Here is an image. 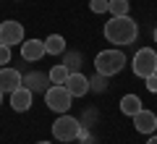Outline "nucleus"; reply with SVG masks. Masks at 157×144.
<instances>
[{
  "label": "nucleus",
  "mask_w": 157,
  "mask_h": 144,
  "mask_svg": "<svg viewBox=\"0 0 157 144\" xmlns=\"http://www.w3.org/2000/svg\"><path fill=\"white\" fill-rule=\"evenodd\" d=\"M47 81H50V76H47V73H42V71H29L26 76L21 79V84H24L32 94H34V92H42V94H45Z\"/></svg>",
  "instance_id": "obj_11"
},
{
  "label": "nucleus",
  "mask_w": 157,
  "mask_h": 144,
  "mask_svg": "<svg viewBox=\"0 0 157 144\" xmlns=\"http://www.w3.org/2000/svg\"><path fill=\"white\" fill-rule=\"evenodd\" d=\"M78 131H81V121L73 115H68V113H63V115L55 118V123H52V136L58 139V142H73V139H78Z\"/></svg>",
  "instance_id": "obj_3"
},
{
  "label": "nucleus",
  "mask_w": 157,
  "mask_h": 144,
  "mask_svg": "<svg viewBox=\"0 0 157 144\" xmlns=\"http://www.w3.org/2000/svg\"><path fill=\"white\" fill-rule=\"evenodd\" d=\"M147 144H157V134H149V139H147Z\"/></svg>",
  "instance_id": "obj_22"
},
{
  "label": "nucleus",
  "mask_w": 157,
  "mask_h": 144,
  "mask_svg": "<svg viewBox=\"0 0 157 144\" xmlns=\"http://www.w3.org/2000/svg\"><path fill=\"white\" fill-rule=\"evenodd\" d=\"M134 126H136L139 134H147V136H149V134H155V128H157V115L152 110H144V107H141V110L134 115Z\"/></svg>",
  "instance_id": "obj_10"
},
{
  "label": "nucleus",
  "mask_w": 157,
  "mask_h": 144,
  "mask_svg": "<svg viewBox=\"0 0 157 144\" xmlns=\"http://www.w3.org/2000/svg\"><path fill=\"white\" fill-rule=\"evenodd\" d=\"M21 71H16V68H0V92L3 94H11V92H16L18 87H21Z\"/></svg>",
  "instance_id": "obj_8"
},
{
  "label": "nucleus",
  "mask_w": 157,
  "mask_h": 144,
  "mask_svg": "<svg viewBox=\"0 0 157 144\" xmlns=\"http://www.w3.org/2000/svg\"><path fill=\"white\" fill-rule=\"evenodd\" d=\"M63 66H66L68 68V71H78V68H81V53H66V60H63Z\"/></svg>",
  "instance_id": "obj_17"
},
{
  "label": "nucleus",
  "mask_w": 157,
  "mask_h": 144,
  "mask_svg": "<svg viewBox=\"0 0 157 144\" xmlns=\"http://www.w3.org/2000/svg\"><path fill=\"white\" fill-rule=\"evenodd\" d=\"M45 39H26V42H21V58L26 63H34L39 60V58H45Z\"/></svg>",
  "instance_id": "obj_9"
},
{
  "label": "nucleus",
  "mask_w": 157,
  "mask_h": 144,
  "mask_svg": "<svg viewBox=\"0 0 157 144\" xmlns=\"http://www.w3.org/2000/svg\"><path fill=\"white\" fill-rule=\"evenodd\" d=\"M63 87L71 92V97H84V94H89V79L81 71H73V73H68V79L63 81Z\"/></svg>",
  "instance_id": "obj_7"
},
{
  "label": "nucleus",
  "mask_w": 157,
  "mask_h": 144,
  "mask_svg": "<svg viewBox=\"0 0 157 144\" xmlns=\"http://www.w3.org/2000/svg\"><path fill=\"white\" fill-rule=\"evenodd\" d=\"M131 71L139 79H147V76H152V73H157V53L152 50V47L136 50L134 60H131Z\"/></svg>",
  "instance_id": "obj_5"
},
{
  "label": "nucleus",
  "mask_w": 157,
  "mask_h": 144,
  "mask_svg": "<svg viewBox=\"0 0 157 144\" xmlns=\"http://www.w3.org/2000/svg\"><path fill=\"white\" fill-rule=\"evenodd\" d=\"M37 144H50V142H37Z\"/></svg>",
  "instance_id": "obj_25"
},
{
  "label": "nucleus",
  "mask_w": 157,
  "mask_h": 144,
  "mask_svg": "<svg viewBox=\"0 0 157 144\" xmlns=\"http://www.w3.org/2000/svg\"><path fill=\"white\" fill-rule=\"evenodd\" d=\"M107 8H110V0H89V11L92 13H107Z\"/></svg>",
  "instance_id": "obj_18"
},
{
  "label": "nucleus",
  "mask_w": 157,
  "mask_h": 144,
  "mask_svg": "<svg viewBox=\"0 0 157 144\" xmlns=\"http://www.w3.org/2000/svg\"><path fill=\"white\" fill-rule=\"evenodd\" d=\"M139 110H141V97L139 94H123V97H121V113H123V115L134 118Z\"/></svg>",
  "instance_id": "obj_13"
},
{
  "label": "nucleus",
  "mask_w": 157,
  "mask_h": 144,
  "mask_svg": "<svg viewBox=\"0 0 157 144\" xmlns=\"http://www.w3.org/2000/svg\"><path fill=\"white\" fill-rule=\"evenodd\" d=\"M32 97H34V94L21 84L16 92H11V107H13L16 113H26L29 107H32Z\"/></svg>",
  "instance_id": "obj_12"
},
{
  "label": "nucleus",
  "mask_w": 157,
  "mask_h": 144,
  "mask_svg": "<svg viewBox=\"0 0 157 144\" xmlns=\"http://www.w3.org/2000/svg\"><path fill=\"white\" fill-rule=\"evenodd\" d=\"M71 102H73V97H71V92H68L63 84H52V87L45 89V105L50 107V110H55L58 115L68 113Z\"/></svg>",
  "instance_id": "obj_4"
},
{
  "label": "nucleus",
  "mask_w": 157,
  "mask_h": 144,
  "mask_svg": "<svg viewBox=\"0 0 157 144\" xmlns=\"http://www.w3.org/2000/svg\"><path fill=\"white\" fill-rule=\"evenodd\" d=\"M155 42H157V26H155Z\"/></svg>",
  "instance_id": "obj_24"
},
{
  "label": "nucleus",
  "mask_w": 157,
  "mask_h": 144,
  "mask_svg": "<svg viewBox=\"0 0 157 144\" xmlns=\"http://www.w3.org/2000/svg\"><path fill=\"white\" fill-rule=\"evenodd\" d=\"M6 63H11V47L0 42V66H6Z\"/></svg>",
  "instance_id": "obj_20"
},
{
  "label": "nucleus",
  "mask_w": 157,
  "mask_h": 144,
  "mask_svg": "<svg viewBox=\"0 0 157 144\" xmlns=\"http://www.w3.org/2000/svg\"><path fill=\"white\" fill-rule=\"evenodd\" d=\"M107 11L113 13V16H128L131 6H128V0H110V8Z\"/></svg>",
  "instance_id": "obj_16"
},
{
  "label": "nucleus",
  "mask_w": 157,
  "mask_h": 144,
  "mask_svg": "<svg viewBox=\"0 0 157 144\" xmlns=\"http://www.w3.org/2000/svg\"><path fill=\"white\" fill-rule=\"evenodd\" d=\"M105 79L102 73H97L94 79H89V92H105Z\"/></svg>",
  "instance_id": "obj_19"
},
{
  "label": "nucleus",
  "mask_w": 157,
  "mask_h": 144,
  "mask_svg": "<svg viewBox=\"0 0 157 144\" xmlns=\"http://www.w3.org/2000/svg\"><path fill=\"white\" fill-rule=\"evenodd\" d=\"M45 53L47 55H63V53H66V39H63L60 34H50V37L45 39Z\"/></svg>",
  "instance_id": "obj_14"
},
{
  "label": "nucleus",
  "mask_w": 157,
  "mask_h": 144,
  "mask_svg": "<svg viewBox=\"0 0 157 144\" xmlns=\"http://www.w3.org/2000/svg\"><path fill=\"white\" fill-rule=\"evenodd\" d=\"M102 32H105V39L113 45H131L139 37V26L131 16H113Z\"/></svg>",
  "instance_id": "obj_1"
},
{
  "label": "nucleus",
  "mask_w": 157,
  "mask_h": 144,
  "mask_svg": "<svg viewBox=\"0 0 157 144\" xmlns=\"http://www.w3.org/2000/svg\"><path fill=\"white\" fill-rule=\"evenodd\" d=\"M68 73H71V71H68L63 63H58V66L50 68V73H47V76H50V84H63V81L68 79Z\"/></svg>",
  "instance_id": "obj_15"
},
{
  "label": "nucleus",
  "mask_w": 157,
  "mask_h": 144,
  "mask_svg": "<svg viewBox=\"0 0 157 144\" xmlns=\"http://www.w3.org/2000/svg\"><path fill=\"white\" fill-rule=\"evenodd\" d=\"M3 97H6V94H3V92H0V105H3Z\"/></svg>",
  "instance_id": "obj_23"
},
{
  "label": "nucleus",
  "mask_w": 157,
  "mask_h": 144,
  "mask_svg": "<svg viewBox=\"0 0 157 144\" xmlns=\"http://www.w3.org/2000/svg\"><path fill=\"white\" fill-rule=\"evenodd\" d=\"M123 66H126V55L121 50H102V53H97V58H94L97 73H102V76H107V79L115 76V73H121Z\"/></svg>",
  "instance_id": "obj_2"
},
{
  "label": "nucleus",
  "mask_w": 157,
  "mask_h": 144,
  "mask_svg": "<svg viewBox=\"0 0 157 144\" xmlns=\"http://www.w3.org/2000/svg\"><path fill=\"white\" fill-rule=\"evenodd\" d=\"M144 81H147V84H144V87H147V89H149V92H157V73H152V76H147V79H144Z\"/></svg>",
  "instance_id": "obj_21"
},
{
  "label": "nucleus",
  "mask_w": 157,
  "mask_h": 144,
  "mask_svg": "<svg viewBox=\"0 0 157 144\" xmlns=\"http://www.w3.org/2000/svg\"><path fill=\"white\" fill-rule=\"evenodd\" d=\"M0 42L13 47L24 42V26L18 21H0Z\"/></svg>",
  "instance_id": "obj_6"
}]
</instances>
